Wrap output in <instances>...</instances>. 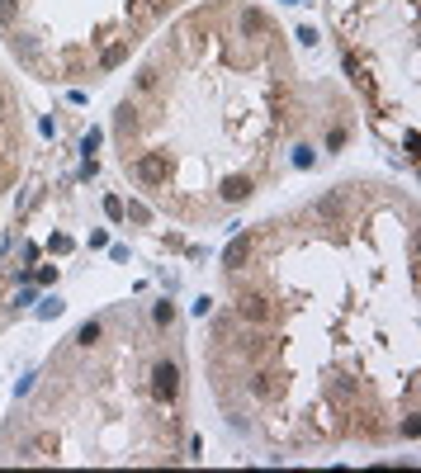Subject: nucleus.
<instances>
[{
    "instance_id": "nucleus-1",
    "label": "nucleus",
    "mask_w": 421,
    "mask_h": 473,
    "mask_svg": "<svg viewBox=\"0 0 421 473\" xmlns=\"http://www.w3.org/2000/svg\"><path fill=\"white\" fill-rule=\"evenodd\" d=\"M176 393H180V369L171 360H161L157 369H152V397L157 402H176Z\"/></svg>"
},
{
    "instance_id": "nucleus-2",
    "label": "nucleus",
    "mask_w": 421,
    "mask_h": 473,
    "mask_svg": "<svg viewBox=\"0 0 421 473\" xmlns=\"http://www.w3.org/2000/svg\"><path fill=\"white\" fill-rule=\"evenodd\" d=\"M350 209H355L350 190H331L327 199H317V213L327 218V223H345V218H350Z\"/></svg>"
},
{
    "instance_id": "nucleus-3",
    "label": "nucleus",
    "mask_w": 421,
    "mask_h": 473,
    "mask_svg": "<svg viewBox=\"0 0 421 473\" xmlns=\"http://www.w3.org/2000/svg\"><path fill=\"white\" fill-rule=\"evenodd\" d=\"M138 176L147 180V185H161V180L171 176V157H166V152H147V157L138 161Z\"/></svg>"
},
{
    "instance_id": "nucleus-4",
    "label": "nucleus",
    "mask_w": 421,
    "mask_h": 473,
    "mask_svg": "<svg viewBox=\"0 0 421 473\" xmlns=\"http://www.w3.org/2000/svg\"><path fill=\"white\" fill-rule=\"evenodd\" d=\"M237 313L246 317V322H270V303H265L261 294H241L237 298Z\"/></svg>"
},
{
    "instance_id": "nucleus-5",
    "label": "nucleus",
    "mask_w": 421,
    "mask_h": 473,
    "mask_svg": "<svg viewBox=\"0 0 421 473\" xmlns=\"http://www.w3.org/2000/svg\"><path fill=\"white\" fill-rule=\"evenodd\" d=\"M246 256H251V236H232V241H227V251H222V265H227V270H237Z\"/></svg>"
},
{
    "instance_id": "nucleus-6",
    "label": "nucleus",
    "mask_w": 421,
    "mask_h": 473,
    "mask_svg": "<svg viewBox=\"0 0 421 473\" xmlns=\"http://www.w3.org/2000/svg\"><path fill=\"white\" fill-rule=\"evenodd\" d=\"M246 195H251V180L246 176H227L222 180V199H227V204H241Z\"/></svg>"
},
{
    "instance_id": "nucleus-7",
    "label": "nucleus",
    "mask_w": 421,
    "mask_h": 473,
    "mask_svg": "<svg viewBox=\"0 0 421 473\" xmlns=\"http://www.w3.org/2000/svg\"><path fill=\"white\" fill-rule=\"evenodd\" d=\"M251 388H256L261 397H275V393H280V374H256V379H251Z\"/></svg>"
},
{
    "instance_id": "nucleus-8",
    "label": "nucleus",
    "mask_w": 421,
    "mask_h": 473,
    "mask_svg": "<svg viewBox=\"0 0 421 473\" xmlns=\"http://www.w3.org/2000/svg\"><path fill=\"white\" fill-rule=\"evenodd\" d=\"M123 57H128V48H123V43H114V48H104V57H100V66H104V71H114V66H119Z\"/></svg>"
},
{
    "instance_id": "nucleus-9",
    "label": "nucleus",
    "mask_w": 421,
    "mask_h": 473,
    "mask_svg": "<svg viewBox=\"0 0 421 473\" xmlns=\"http://www.w3.org/2000/svg\"><path fill=\"white\" fill-rule=\"evenodd\" d=\"M100 332H104L100 322H85V327L76 332V341H80V346H95V341H100Z\"/></svg>"
},
{
    "instance_id": "nucleus-10",
    "label": "nucleus",
    "mask_w": 421,
    "mask_h": 473,
    "mask_svg": "<svg viewBox=\"0 0 421 473\" xmlns=\"http://www.w3.org/2000/svg\"><path fill=\"white\" fill-rule=\"evenodd\" d=\"M133 114H138V109H133V104H123L119 118H114V128H119V133H128V128H133Z\"/></svg>"
},
{
    "instance_id": "nucleus-11",
    "label": "nucleus",
    "mask_w": 421,
    "mask_h": 473,
    "mask_svg": "<svg viewBox=\"0 0 421 473\" xmlns=\"http://www.w3.org/2000/svg\"><path fill=\"white\" fill-rule=\"evenodd\" d=\"M241 24H246L251 34H261V29H265V15H261V10H246V20H241Z\"/></svg>"
},
{
    "instance_id": "nucleus-12",
    "label": "nucleus",
    "mask_w": 421,
    "mask_h": 473,
    "mask_svg": "<svg viewBox=\"0 0 421 473\" xmlns=\"http://www.w3.org/2000/svg\"><path fill=\"white\" fill-rule=\"evenodd\" d=\"M123 213L133 218V223H147V218H152V209H147V204H128V209H123Z\"/></svg>"
},
{
    "instance_id": "nucleus-13",
    "label": "nucleus",
    "mask_w": 421,
    "mask_h": 473,
    "mask_svg": "<svg viewBox=\"0 0 421 473\" xmlns=\"http://www.w3.org/2000/svg\"><path fill=\"white\" fill-rule=\"evenodd\" d=\"M138 85H142V90H152V85H157V66H142V71H138Z\"/></svg>"
},
{
    "instance_id": "nucleus-14",
    "label": "nucleus",
    "mask_w": 421,
    "mask_h": 473,
    "mask_svg": "<svg viewBox=\"0 0 421 473\" xmlns=\"http://www.w3.org/2000/svg\"><path fill=\"white\" fill-rule=\"evenodd\" d=\"M95 152H100V128H95V133H85V157H95Z\"/></svg>"
},
{
    "instance_id": "nucleus-15",
    "label": "nucleus",
    "mask_w": 421,
    "mask_h": 473,
    "mask_svg": "<svg viewBox=\"0 0 421 473\" xmlns=\"http://www.w3.org/2000/svg\"><path fill=\"white\" fill-rule=\"evenodd\" d=\"M52 313H62V298H48V303L38 308V317H52Z\"/></svg>"
},
{
    "instance_id": "nucleus-16",
    "label": "nucleus",
    "mask_w": 421,
    "mask_h": 473,
    "mask_svg": "<svg viewBox=\"0 0 421 473\" xmlns=\"http://www.w3.org/2000/svg\"><path fill=\"white\" fill-rule=\"evenodd\" d=\"M152 317H157V327H166V322H171V303H157V313Z\"/></svg>"
},
{
    "instance_id": "nucleus-17",
    "label": "nucleus",
    "mask_w": 421,
    "mask_h": 473,
    "mask_svg": "<svg viewBox=\"0 0 421 473\" xmlns=\"http://www.w3.org/2000/svg\"><path fill=\"white\" fill-rule=\"evenodd\" d=\"M10 15H15V5H10V0H0V20H10Z\"/></svg>"
},
{
    "instance_id": "nucleus-18",
    "label": "nucleus",
    "mask_w": 421,
    "mask_h": 473,
    "mask_svg": "<svg viewBox=\"0 0 421 473\" xmlns=\"http://www.w3.org/2000/svg\"><path fill=\"white\" fill-rule=\"evenodd\" d=\"M0 109H5V99H0Z\"/></svg>"
}]
</instances>
